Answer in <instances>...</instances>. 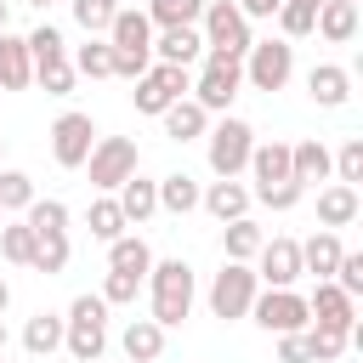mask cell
<instances>
[{"label":"cell","instance_id":"1","mask_svg":"<svg viewBox=\"0 0 363 363\" xmlns=\"http://www.w3.org/2000/svg\"><path fill=\"white\" fill-rule=\"evenodd\" d=\"M147 278H153V323L159 329H176L193 312V289H199L193 284V267L182 255H170V261H153Z\"/></svg>","mask_w":363,"mask_h":363},{"label":"cell","instance_id":"2","mask_svg":"<svg viewBox=\"0 0 363 363\" xmlns=\"http://www.w3.org/2000/svg\"><path fill=\"white\" fill-rule=\"evenodd\" d=\"M62 346L79 363H96L102 357V346H108V301L102 295H74V306L62 318Z\"/></svg>","mask_w":363,"mask_h":363},{"label":"cell","instance_id":"3","mask_svg":"<svg viewBox=\"0 0 363 363\" xmlns=\"http://www.w3.org/2000/svg\"><path fill=\"white\" fill-rule=\"evenodd\" d=\"M204 28V51H221V57H238L244 62V51L255 45V34H250V17L233 6V0H204V17H199Z\"/></svg>","mask_w":363,"mask_h":363},{"label":"cell","instance_id":"4","mask_svg":"<svg viewBox=\"0 0 363 363\" xmlns=\"http://www.w3.org/2000/svg\"><path fill=\"white\" fill-rule=\"evenodd\" d=\"M261 295V278H255V267H244V261H221V272L210 278V312L221 318V323H233V318H250V301Z\"/></svg>","mask_w":363,"mask_h":363},{"label":"cell","instance_id":"5","mask_svg":"<svg viewBox=\"0 0 363 363\" xmlns=\"http://www.w3.org/2000/svg\"><path fill=\"white\" fill-rule=\"evenodd\" d=\"M238 85H244V62L221 57V51H204V74L193 79V102L204 113H227L233 96H238Z\"/></svg>","mask_w":363,"mask_h":363},{"label":"cell","instance_id":"6","mask_svg":"<svg viewBox=\"0 0 363 363\" xmlns=\"http://www.w3.org/2000/svg\"><path fill=\"white\" fill-rule=\"evenodd\" d=\"M85 164H91V187H96V193H119V182L136 176L142 153H136L130 136H96V147H91Z\"/></svg>","mask_w":363,"mask_h":363},{"label":"cell","instance_id":"7","mask_svg":"<svg viewBox=\"0 0 363 363\" xmlns=\"http://www.w3.org/2000/svg\"><path fill=\"white\" fill-rule=\"evenodd\" d=\"M289 74H295V45L289 40H255L244 51V79L255 91H284Z\"/></svg>","mask_w":363,"mask_h":363},{"label":"cell","instance_id":"8","mask_svg":"<svg viewBox=\"0 0 363 363\" xmlns=\"http://www.w3.org/2000/svg\"><path fill=\"white\" fill-rule=\"evenodd\" d=\"M250 147H255V130H250L244 119L227 113V119L210 130V147H204V153H210V170H216L221 182H233V176L250 164Z\"/></svg>","mask_w":363,"mask_h":363},{"label":"cell","instance_id":"9","mask_svg":"<svg viewBox=\"0 0 363 363\" xmlns=\"http://www.w3.org/2000/svg\"><path fill=\"white\" fill-rule=\"evenodd\" d=\"M91 147H96V125H91V113H79V108L57 113V125H51V159H57L62 170H79V164L91 159Z\"/></svg>","mask_w":363,"mask_h":363},{"label":"cell","instance_id":"10","mask_svg":"<svg viewBox=\"0 0 363 363\" xmlns=\"http://www.w3.org/2000/svg\"><path fill=\"white\" fill-rule=\"evenodd\" d=\"M250 318L267 329V335H301L312 318H306V295H295V289H267V295H255L250 301Z\"/></svg>","mask_w":363,"mask_h":363},{"label":"cell","instance_id":"11","mask_svg":"<svg viewBox=\"0 0 363 363\" xmlns=\"http://www.w3.org/2000/svg\"><path fill=\"white\" fill-rule=\"evenodd\" d=\"M306 318H312V329H335V335H346V329L357 323V301L340 295V289L323 278V284H312V295H306Z\"/></svg>","mask_w":363,"mask_h":363},{"label":"cell","instance_id":"12","mask_svg":"<svg viewBox=\"0 0 363 363\" xmlns=\"http://www.w3.org/2000/svg\"><path fill=\"white\" fill-rule=\"evenodd\" d=\"M255 261H261L255 278H267V289H295V278H301V244L295 238H267Z\"/></svg>","mask_w":363,"mask_h":363},{"label":"cell","instance_id":"13","mask_svg":"<svg viewBox=\"0 0 363 363\" xmlns=\"http://www.w3.org/2000/svg\"><path fill=\"white\" fill-rule=\"evenodd\" d=\"M244 170L255 176V193H267V187H284V182H295V176H289V142H278V136H272V142H255V147H250V164H244ZM255 193H250V199H255Z\"/></svg>","mask_w":363,"mask_h":363},{"label":"cell","instance_id":"14","mask_svg":"<svg viewBox=\"0 0 363 363\" xmlns=\"http://www.w3.org/2000/svg\"><path fill=\"white\" fill-rule=\"evenodd\" d=\"M108 45L113 51H130V57H153V23H147V11H113V23H108Z\"/></svg>","mask_w":363,"mask_h":363},{"label":"cell","instance_id":"15","mask_svg":"<svg viewBox=\"0 0 363 363\" xmlns=\"http://www.w3.org/2000/svg\"><path fill=\"white\" fill-rule=\"evenodd\" d=\"M199 204H204V210H210V216L227 227V221L250 216V187H244V182H221V176H216V182L199 193Z\"/></svg>","mask_w":363,"mask_h":363},{"label":"cell","instance_id":"16","mask_svg":"<svg viewBox=\"0 0 363 363\" xmlns=\"http://www.w3.org/2000/svg\"><path fill=\"white\" fill-rule=\"evenodd\" d=\"M340 255H346V244H340V233H312L306 244H301V272H312L318 284L323 278H335V267H340Z\"/></svg>","mask_w":363,"mask_h":363},{"label":"cell","instance_id":"17","mask_svg":"<svg viewBox=\"0 0 363 363\" xmlns=\"http://www.w3.org/2000/svg\"><path fill=\"white\" fill-rule=\"evenodd\" d=\"M306 91H312L318 108H346V96H352V74H346L340 62H318V68L306 74Z\"/></svg>","mask_w":363,"mask_h":363},{"label":"cell","instance_id":"18","mask_svg":"<svg viewBox=\"0 0 363 363\" xmlns=\"http://www.w3.org/2000/svg\"><path fill=\"white\" fill-rule=\"evenodd\" d=\"M329 147L318 142V136H306V142H289V176L301 182V187H312V182H329Z\"/></svg>","mask_w":363,"mask_h":363},{"label":"cell","instance_id":"19","mask_svg":"<svg viewBox=\"0 0 363 363\" xmlns=\"http://www.w3.org/2000/svg\"><path fill=\"white\" fill-rule=\"evenodd\" d=\"M113 204H119V216H125V227H130V221L142 227V221H147V216L159 210V182H147V176L136 170L130 182H119V199H113Z\"/></svg>","mask_w":363,"mask_h":363},{"label":"cell","instance_id":"20","mask_svg":"<svg viewBox=\"0 0 363 363\" xmlns=\"http://www.w3.org/2000/svg\"><path fill=\"white\" fill-rule=\"evenodd\" d=\"M153 51H159V62H176V68H193V62L204 57V34H199V28H159V40H153Z\"/></svg>","mask_w":363,"mask_h":363},{"label":"cell","instance_id":"21","mask_svg":"<svg viewBox=\"0 0 363 363\" xmlns=\"http://www.w3.org/2000/svg\"><path fill=\"white\" fill-rule=\"evenodd\" d=\"M159 119H164V136H170V142H193V136H204V130H210V113H204V108H199L193 96L170 102V108H164Z\"/></svg>","mask_w":363,"mask_h":363},{"label":"cell","instance_id":"22","mask_svg":"<svg viewBox=\"0 0 363 363\" xmlns=\"http://www.w3.org/2000/svg\"><path fill=\"white\" fill-rule=\"evenodd\" d=\"M261 244H267V233H261L250 216H238V221L221 227V255H227V261H244V267H250V261L261 255Z\"/></svg>","mask_w":363,"mask_h":363},{"label":"cell","instance_id":"23","mask_svg":"<svg viewBox=\"0 0 363 363\" xmlns=\"http://www.w3.org/2000/svg\"><path fill=\"white\" fill-rule=\"evenodd\" d=\"M119 346H125V357H130V363H153V357L164 352V329H159L153 318H130V323H125V335H119Z\"/></svg>","mask_w":363,"mask_h":363},{"label":"cell","instance_id":"24","mask_svg":"<svg viewBox=\"0 0 363 363\" xmlns=\"http://www.w3.org/2000/svg\"><path fill=\"white\" fill-rule=\"evenodd\" d=\"M357 210H363V204H357V187H340V182H335V187L318 193V221H323L329 233H335V227H352Z\"/></svg>","mask_w":363,"mask_h":363},{"label":"cell","instance_id":"25","mask_svg":"<svg viewBox=\"0 0 363 363\" xmlns=\"http://www.w3.org/2000/svg\"><path fill=\"white\" fill-rule=\"evenodd\" d=\"M147 267H153V250H147V238H136V233H119V238L108 244V272H136V278H147Z\"/></svg>","mask_w":363,"mask_h":363},{"label":"cell","instance_id":"26","mask_svg":"<svg viewBox=\"0 0 363 363\" xmlns=\"http://www.w3.org/2000/svg\"><path fill=\"white\" fill-rule=\"evenodd\" d=\"M329 45H346L352 34H357V6H346V0H323L318 6V23H312Z\"/></svg>","mask_w":363,"mask_h":363},{"label":"cell","instance_id":"27","mask_svg":"<svg viewBox=\"0 0 363 363\" xmlns=\"http://www.w3.org/2000/svg\"><path fill=\"white\" fill-rule=\"evenodd\" d=\"M28 68L34 74H45V68H57V62H68V45H62V28H51V23H40L28 40Z\"/></svg>","mask_w":363,"mask_h":363},{"label":"cell","instance_id":"28","mask_svg":"<svg viewBox=\"0 0 363 363\" xmlns=\"http://www.w3.org/2000/svg\"><path fill=\"white\" fill-rule=\"evenodd\" d=\"M34 79V68H28V45L17 40V34H0V91H23Z\"/></svg>","mask_w":363,"mask_h":363},{"label":"cell","instance_id":"29","mask_svg":"<svg viewBox=\"0 0 363 363\" xmlns=\"http://www.w3.org/2000/svg\"><path fill=\"white\" fill-rule=\"evenodd\" d=\"M159 210H170V216H187V210H199V182H193L187 170H170V176H159Z\"/></svg>","mask_w":363,"mask_h":363},{"label":"cell","instance_id":"30","mask_svg":"<svg viewBox=\"0 0 363 363\" xmlns=\"http://www.w3.org/2000/svg\"><path fill=\"white\" fill-rule=\"evenodd\" d=\"M204 0H147V23L153 28H199Z\"/></svg>","mask_w":363,"mask_h":363},{"label":"cell","instance_id":"31","mask_svg":"<svg viewBox=\"0 0 363 363\" xmlns=\"http://www.w3.org/2000/svg\"><path fill=\"white\" fill-rule=\"evenodd\" d=\"M23 346H28L34 357H51V352L62 346V318H57V312H34V318L23 323Z\"/></svg>","mask_w":363,"mask_h":363},{"label":"cell","instance_id":"32","mask_svg":"<svg viewBox=\"0 0 363 363\" xmlns=\"http://www.w3.org/2000/svg\"><path fill=\"white\" fill-rule=\"evenodd\" d=\"M68 62H74V74H85V79H108V74H113V45L91 34V40H85Z\"/></svg>","mask_w":363,"mask_h":363},{"label":"cell","instance_id":"33","mask_svg":"<svg viewBox=\"0 0 363 363\" xmlns=\"http://www.w3.org/2000/svg\"><path fill=\"white\" fill-rule=\"evenodd\" d=\"M34 272H62L68 267V233H34V261H28Z\"/></svg>","mask_w":363,"mask_h":363},{"label":"cell","instance_id":"34","mask_svg":"<svg viewBox=\"0 0 363 363\" xmlns=\"http://www.w3.org/2000/svg\"><path fill=\"white\" fill-rule=\"evenodd\" d=\"M34 204V176L28 170H0V216H17Z\"/></svg>","mask_w":363,"mask_h":363},{"label":"cell","instance_id":"35","mask_svg":"<svg viewBox=\"0 0 363 363\" xmlns=\"http://www.w3.org/2000/svg\"><path fill=\"white\" fill-rule=\"evenodd\" d=\"M23 221H28V233H68V204L62 199H34L23 210Z\"/></svg>","mask_w":363,"mask_h":363},{"label":"cell","instance_id":"36","mask_svg":"<svg viewBox=\"0 0 363 363\" xmlns=\"http://www.w3.org/2000/svg\"><path fill=\"white\" fill-rule=\"evenodd\" d=\"M0 255H6L11 267H28V261H34V233H28V221H0Z\"/></svg>","mask_w":363,"mask_h":363},{"label":"cell","instance_id":"37","mask_svg":"<svg viewBox=\"0 0 363 363\" xmlns=\"http://www.w3.org/2000/svg\"><path fill=\"white\" fill-rule=\"evenodd\" d=\"M329 164H335V182L340 187H357L363 182V136H346L340 153H329Z\"/></svg>","mask_w":363,"mask_h":363},{"label":"cell","instance_id":"38","mask_svg":"<svg viewBox=\"0 0 363 363\" xmlns=\"http://www.w3.org/2000/svg\"><path fill=\"white\" fill-rule=\"evenodd\" d=\"M301 340H306V357L312 363H340V352H346V335H335V329H301Z\"/></svg>","mask_w":363,"mask_h":363},{"label":"cell","instance_id":"39","mask_svg":"<svg viewBox=\"0 0 363 363\" xmlns=\"http://www.w3.org/2000/svg\"><path fill=\"white\" fill-rule=\"evenodd\" d=\"M113 11H119V0H74V23H79L85 34H108Z\"/></svg>","mask_w":363,"mask_h":363},{"label":"cell","instance_id":"40","mask_svg":"<svg viewBox=\"0 0 363 363\" xmlns=\"http://www.w3.org/2000/svg\"><path fill=\"white\" fill-rule=\"evenodd\" d=\"M272 17H278V28H284V40H301V34H312V23H318V11L301 6V0H284Z\"/></svg>","mask_w":363,"mask_h":363},{"label":"cell","instance_id":"41","mask_svg":"<svg viewBox=\"0 0 363 363\" xmlns=\"http://www.w3.org/2000/svg\"><path fill=\"white\" fill-rule=\"evenodd\" d=\"M119 233H125V216H119V204H113V199H96V204H91V238L113 244Z\"/></svg>","mask_w":363,"mask_h":363},{"label":"cell","instance_id":"42","mask_svg":"<svg viewBox=\"0 0 363 363\" xmlns=\"http://www.w3.org/2000/svg\"><path fill=\"white\" fill-rule=\"evenodd\" d=\"M329 284H335V289H340V295H352V301H357V295H363V250H346V255H340V267H335V278H329Z\"/></svg>","mask_w":363,"mask_h":363},{"label":"cell","instance_id":"43","mask_svg":"<svg viewBox=\"0 0 363 363\" xmlns=\"http://www.w3.org/2000/svg\"><path fill=\"white\" fill-rule=\"evenodd\" d=\"M130 96H136V113H164V108H170V91L153 79V68L136 79V91H130Z\"/></svg>","mask_w":363,"mask_h":363},{"label":"cell","instance_id":"44","mask_svg":"<svg viewBox=\"0 0 363 363\" xmlns=\"http://www.w3.org/2000/svg\"><path fill=\"white\" fill-rule=\"evenodd\" d=\"M153 79L170 91V102H182V96H193V74L187 68H176V62H153Z\"/></svg>","mask_w":363,"mask_h":363},{"label":"cell","instance_id":"45","mask_svg":"<svg viewBox=\"0 0 363 363\" xmlns=\"http://www.w3.org/2000/svg\"><path fill=\"white\" fill-rule=\"evenodd\" d=\"M136 289H142V278H136V272H108V278H102V301H108V306L136 301Z\"/></svg>","mask_w":363,"mask_h":363},{"label":"cell","instance_id":"46","mask_svg":"<svg viewBox=\"0 0 363 363\" xmlns=\"http://www.w3.org/2000/svg\"><path fill=\"white\" fill-rule=\"evenodd\" d=\"M255 199H261L267 210H295V204L306 199V187H301V182H284V187H267V193H255Z\"/></svg>","mask_w":363,"mask_h":363},{"label":"cell","instance_id":"47","mask_svg":"<svg viewBox=\"0 0 363 363\" xmlns=\"http://www.w3.org/2000/svg\"><path fill=\"white\" fill-rule=\"evenodd\" d=\"M34 79H40V85H45L51 96H68L79 74H74V62H57V68H45V74H34Z\"/></svg>","mask_w":363,"mask_h":363},{"label":"cell","instance_id":"48","mask_svg":"<svg viewBox=\"0 0 363 363\" xmlns=\"http://www.w3.org/2000/svg\"><path fill=\"white\" fill-rule=\"evenodd\" d=\"M278 363H312L306 357V340L301 335H278Z\"/></svg>","mask_w":363,"mask_h":363},{"label":"cell","instance_id":"49","mask_svg":"<svg viewBox=\"0 0 363 363\" xmlns=\"http://www.w3.org/2000/svg\"><path fill=\"white\" fill-rule=\"evenodd\" d=\"M233 6H238L244 17H272V11L284 6V0H233Z\"/></svg>","mask_w":363,"mask_h":363},{"label":"cell","instance_id":"50","mask_svg":"<svg viewBox=\"0 0 363 363\" xmlns=\"http://www.w3.org/2000/svg\"><path fill=\"white\" fill-rule=\"evenodd\" d=\"M6 306H11V284L0 278V318H6Z\"/></svg>","mask_w":363,"mask_h":363},{"label":"cell","instance_id":"51","mask_svg":"<svg viewBox=\"0 0 363 363\" xmlns=\"http://www.w3.org/2000/svg\"><path fill=\"white\" fill-rule=\"evenodd\" d=\"M6 17H11V11H6V0H0V34H6Z\"/></svg>","mask_w":363,"mask_h":363},{"label":"cell","instance_id":"52","mask_svg":"<svg viewBox=\"0 0 363 363\" xmlns=\"http://www.w3.org/2000/svg\"><path fill=\"white\" fill-rule=\"evenodd\" d=\"M0 352H6V318H0Z\"/></svg>","mask_w":363,"mask_h":363},{"label":"cell","instance_id":"53","mask_svg":"<svg viewBox=\"0 0 363 363\" xmlns=\"http://www.w3.org/2000/svg\"><path fill=\"white\" fill-rule=\"evenodd\" d=\"M301 6H312V11H318V6H323V0H301Z\"/></svg>","mask_w":363,"mask_h":363},{"label":"cell","instance_id":"54","mask_svg":"<svg viewBox=\"0 0 363 363\" xmlns=\"http://www.w3.org/2000/svg\"><path fill=\"white\" fill-rule=\"evenodd\" d=\"M28 6H40V11H45V6H51V0H28Z\"/></svg>","mask_w":363,"mask_h":363},{"label":"cell","instance_id":"55","mask_svg":"<svg viewBox=\"0 0 363 363\" xmlns=\"http://www.w3.org/2000/svg\"><path fill=\"white\" fill-rule=\"evenodd\" d=\"M346 6H357V0H346Z\"/></svg>","mask_w":363,"mask_h":363},{"label":"cell","instance_id":"56","mask_svg":"<svg viewBox=\"0 0 363 363\" xmlns=\"http://www.w3.org/2000/svg\"><path fill=\"white\" fill-rule=\"evenodd\" d=\"M0 147H6V136H0Z\"/></svg>","mask_w":363,"mask_h":363},{"label":"cell","instance_id":"57","mask_svg":"<svg viewBox=\"0 0 363 363\" xmlns=\"http://www.w3.org/2000/svg\"><path fill=\"white\" fill-rule=\"evenodd\" d=\"M0 363H6V352H0Z\"/></svg>","mask_w":363,"mask_h":363},{"label":"cell","instance_id":"58","mask_svg":"<svg viewBox=\"0 0 363 363\" xmlns=\"http://www.w3.org/2000/svg\"><path fill=\"white\" fill-rule=\"evenodd\" d=\"M0 221H6V216H0Z\"/></svg>","mask_w":363,"mask_h":363}]
</instances>
